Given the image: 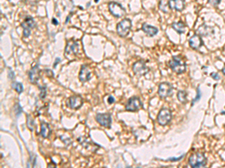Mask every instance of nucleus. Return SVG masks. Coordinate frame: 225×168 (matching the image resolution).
I'll return each mask as SVG.
<instances>
[{
	"instance_id": "obj_8",
	"label": "nucleus",
	"mask_w": 225,
	"mask_h": 168,
	"mask_svg": "<svg viewBox=\"0 0 225 168\" xmlns=\"http://www.w3.org/2000/svg\"><path fill=\"white\" fill-rule=\"evenodd\" d=\"M95 119L97 122L99 124L102 126L107 127V128H110L112 123V118H111V114L109 113H99L96 115Z\"/></svg>"
},
{
	"instance_id": "obj_16",
	"label": "nucleus",
	"mask_w": 225,
	"mask_h": 168,
	"mask_svg": "<svg viewBox=\"0 0 225 168\" xmlns=\"http://www.w3.org/2000/svg\"><path fill=\"white\" fill-rule=\"evenodd\" d=\"M189 45L191 48L194 49H199L201 46H203V40L201 36L199 35H194L189 40Z\"/></svg>"
},
{
	"instance_id": "obj_3",
	"label": "nucleus",
	"mask_w": 225,
	"mask_h": 168,
	"mask_svg": "<svg viewBox=\"0 0 225 168\" xmlns=\"http://www.w3.org/2000/svg\"><path fill=\"white\" fill-rule=\"evenodd\" d=\"M189 164L192 167H203L206 164V158L203 153L197 152L189 158Z\"/></svg>"
},
{
	"instance_id": "obj_1",
	"label": "nucleus",
	"mask_w": 225,
	"mask_h": 168,
	"mask_svg": "<svg viewBox=\"0 0 225 168\" xmlns=\"http://www.w3.org/2000/svg\"><path fill=\"white\" fill-rule=\"evenodd\" d=\"M170 67L178 74H181L184 73L186 70L185 62L183 61L180 56H173L172 60L169 62Z\"/></svg>"
},
{
	"instance_id": "obj_33",
	"label": "nucleus",
	"mask_w": 225,
	"mask_h": 168,
	"mask_svg": "<svg viewBox=\"0 0 225 168\" xmlns=\"http://www.w3.org/2000/svg\"><path fill=\"white\" fill-rule=\"evenodd\" d=\"M222 73L224 74V76H225V67H224L223 68V69H222Z\"/></svg>"
},
{
	"instance_id": "obj_21",
	"label": "nucleus",
	"mask_w": 225,
	"mask_h": 168,
	"mask_svg": "<svg viewBox=\"0 0 225 168\" xmlns=\"http://www.w3.org/2000/svg\"><path fill=\"white\" fill-rule=\"evenodd\" d=\"M169 5H167V3L164 0H161L159 3V8L160 10L162 11L164 13H168L169 12Z\"/></svg>"
},
{
	"instance_id": "obj_27",
	"label": "nucleus",
	"mask_w": 225,
	"mask_h": 168,
	"mask_svg": "<svg viewBox=\"0 0 225 168\" xmlns=\"http://www.w3.org/2000/svg\"><path fill=\"white\" fill-rule=\"evenodd\" d=\"M201 91H200L199 88H198V95H197L196 98H195V99L193 100V102H192V105H194V103L195 102H197L198 100H199V99H201Z\"/></svg>"
},
{
	"instance_id": "obj_5",
	"label": "nucleus",
	"mask_w": 225,
	"mask_h": 168,
	"mask_svg": "<svg viewBox=\"0 0 225 168\" xmlns=\"http://www.w3.org/2000/svg\"><path fill=\"white\" fill-rule=\"evenodd\" d=\"M172 119V112L169 108H162L158 115V122L160 125L166 126Z\"/></svg>"
},
{
	"instance_id": "obj_6",
	"label": "nucleus",
	"mask_w": 225,
	"mask_h": 168,
	"mask_svg": "<svg viewBox=\"0 0 225 168\" xmlns=\"http://www.w3.org/2000/svg\"><path fill=\"white\" fill-rule=\"evenodd\" d=\"M35 22L33 18L31 17H27L21 24L23 29V36L28 37L31 34V29L35 27Z\"/></svg>"
},
{
	"instance_id": "obj_20",
	"label": "nucleus",
	"mask_w": 225,
	"mask_h": 168,
	"mask_svg": "<svg viewBox=\"0 0 225 168\" xmlns=\"http://www.w3.org/2000/svg\"><path fill=\"white\" fill-rule=\"evenodd\" d=\"M177 98L182 103L187 102V93L185 91H179L177 93Z\"/></svg>"
},
{
	"instance_id": "obj_13",
	"label": "nucleus",
	"mask_w": 225,
	"mask_h": 168,
	"mask_svg": "<svg viewBox=\"0 0 225 168\" xmlns=\"http://www.w3.org/2000/svg\"><path fill=\"white\" fill-rule=\"evenodd\" d=\"M40 73H41V70H40L39 67H38V65H35L29 71V79H30V82L32 84H37V82H38V81L40 79Z\"/></svg>"
},
{
	"instance_id": "obj_4",
	"label": "nucleus",
	"mask_w": 225,
	"mask_h": 168,
	"mask_svg": "<svg viewBox=\"0 0 225 168\" xmlns=\"http://www.w3.org/2000/svg\"><path fill=\"white\" fill-rule=\"evenodd\" d=\"M131 28V21L129 19H124L116 26L118 35L120 37H126Z\"/></svg>"
},
{
	"instance_id": "obj_17",
	"label": "nucleus",
	"mask_w": 225,
	"mask_h": 168,
	"mask_svg": "<svg viewBox=\"0 0 225 168\" xmlns=\"http://www.w3.org/2000/svg\"><path fill=\"white\" fill-rule=\"evenodd\" d=\"M142 29L146 34L149 35V37H153L158 33V30L157 28L154 27V26H149V25L146 24V23H144L142 26Z\"/></svg>"
},
{
	"instance_id": "obj_23",
	"label": "nucleus",
	"mask_w": 225,
	"mask_h": 168,
	"mask_svg": "<svg viewBox=\"0 0 225 168\" xmlns=\"http://www.w3.org/2000/svg\"><path fill=\"white\" fill-rule=\"evenodd\" d=\"M27 126L31 131L34 129V120L30 115H27Z\"/></svg>"
},
{
	"instance_id": "obj_32",
	"label": "nucleus",
	"mask_w": 225,
	"mask_h": 168,
	"mask_svg": "<svg viewBox=\"0 0 225 168\" xmlns=\"http://www.w3.org/2000/svg\"><path fill=\"white\" fill-rule=\"evenodd\" d=\"M60 61H61V60H60L59 58H58L56 59V61H55V63H54V65H53L54 68H56V64H58L59 62H60Z\"/></svg>"
},
{
	"instance_id": "obj_9",
	"label": "nucleus",
	"mask_w": 225,
	"mask_h": 168,
	"mask_svg": "<svg viewBox=\"0 0 225 168\" xmlns=\"http://www.w3.org/2000/svg\"><path fill=\"white\" fill-rule=\"evenodd\" d=\"M133 71L136 75L137 76H144V75L147 74L149 71V69L147 67V66L146 65L145 62L143 61L140 60L137 61L136 63H134V64L133 65Z\"/></svg>"
},
{
	"instance_id": "obj_14",
	"label": "nucleus",
	"mask_w": 225,
	"mask_h": 168,
	"mask_svg": "<svg viewBox=\"0 0 225 168\" xmlns=\"http://www.w3.org/2000/svg\"><path fill=\"white\" fill-rule=\"evenodd\" d=\"M169 7L170 9L181 11L185 8V0H170L168 2Z\"/></svg>"
},
{
	"instance_id": "obj_11",
	"label": "nucleus",
	"mask_w": 225,
	"mask_h": 168,
	"mask_svg": "<svg viewBox=\"0 0 225 168\" xmlns=\"http://www.w3.org/2000/svg\"><path fill=\"white\" fill-rule=\"evenodd\" d=\"M173 91V86L168 82H163L158 87V94L161 98H167Z\"/></svg>"
},
{
	"instance_id": "obj_19",
	"label": "nucleus",
	"mask_w": 225,
	"mask_h": 168,
	"mask_svg": "<svg viewBox=\"0 0 225 168\" xmlns=\"http://www.w3.org/2000/svg\"><path fill=\"white\" fill-rule=\"evenodd\" d=\"M172 28L176 31L177 33L183 34L185 32V25L182 22H178V23H173L172 24Z\"/></svg>"
},
{
	"instance_id": "obj_7",
	"label": "nucleus",
	"mask_w": 225,
	"mask_h": 168,
	"mask_svg": "<svg viewBox=\"0 0 225 168\" xmlns=\"http://www.w3.org/2000/svg\"><path fill=\"white\" fill-rule=\"evenodd\" d=\"M142 102L140 98L137 96H133L128 99L125 106V109L128 111H137L142 108Z\"/></svg>"
},
{
	"instance_id": "obj_15",
	"label": "nucleus",
	"mask_w": 225,
	"mask_h": 168,
	"mask_svg": "<svg viewBox=\"0 0 225 168\" xmlns=\"http://www.w3.org/2000/svg\"><path fill=\"white\" fill-rule=\"evenodd\" d=\"M79 79L82 82H86L90 80L91 79V73L89 70V68L86 65H83L80 70V75H79Z\"/></svg>"
},
{
	"instance_id": "obj_30",
	"label": "nucleus",
	"mask_w": 225,
	"mask_h": 168,
	"mask_svg": "<svg viewBox=\"0 0 225 168\" xmlns=\"http://www.w3.org/2000/svg\"><path fill=\"white\" fill-rule=\"evenodd\" d=\"M8 76L11 79H13L14 78V73L11 70H10V71L8 72Z\"/></svg>"
},
{
	"instance_id": "obj_36",
	"label": "nucleus",
	"mask_w": 225,
	"mask_h": 168,
	"mask_svg": "<svg viewBox=\"0 0 225 168\" xmlns=\"http://www.w3.org/2000/svg\"><path fill=\"white\" fill-rule=\"evenodd\" d=\"M8 1H10V0H8Z\"/></svg>"
},
{
	"instance_id": "obj_26",
	"label": "nucleus",
	"mask_w": 225,
	"mask_h": 168,
	"mask_svg": "<svg viewBox=\"0 0 225 168\" xmlns=\"http://www.w3.org/2000/svg\"><path fill=\"white\" fill-rule=\"evenodd\" d=\"M209 4H211L212 5L214 6H217L220 4L221 2V0H208Z\"/></svg>"
},
{
	"instance_id": "obj_29",
	"label": "nucleus",
	"mask_w": 225,
	"mask_h": 168,
	"mask_svg": "<svg viewBox=\"0 0 225 168\" xmlns=\"http://www.w3.org/2000/svg\"><path fill=\"white\" fill-rule=\"evenodd\" d=\"M108 102L109 104H113V102H115L114 97H113V96H110L109 97H108Z\"/></svg>"
},
{
	"instance_id": "obj_31",
	"label": "nucleus",
	"mask_w": 225,
	"mask_h": 168,
	"mask_svg": "<svg viewBox=\"0 0 225 168\" xmlns=\"http://www.w3.org/2000/svg\"><path fill=\"white\" fill-rule=\"evenodd\" d=\"M52 23H53V24H54V25H55V26H57V25H58V24H59V22H58V21H57V20H56V19H55V18H53V20H52Z\"/></svg>"
},
{
	"instance_id": "obj_12",
	"label": "nucleus",
	"mask_w": 225,
	"mask_h": 168,
	"mask_svg": "<svg viewBox=\"0 0 225 168\" xmlns=\"http://www.w3.org/2000/svg\"><path fill=\"white\" fill-rule=\"evenodd\" d=\"M69 106L72 109H78L83 105V100L80 96H71L69 98Z\"/></svg>"
},
{
	"instance_id": "obj_24",
	"label": "nucleus",
	"mask_w": 225,
	"mask_h": 168,
	"mask_svg": "<svg viewBox=\"0 0 225 168\" xmlns=\"http://www.w3.org/2000/svg\"><path fill=\"white\" fill-rule=\"evenodd\" d=\"M40 88V98L41 99H44L46 97V94H47V91H46V87H39Z\"/></svg>"
},
{
	"instance_id": "obj_2",
	"label": "nucleus",
	"mask_w": 225,
	"mask_h": 168,
	"mask_svg": "<svg viewBox=\"0 0 225 168\" xmlns=\"http://www.w3.org/2000/svg\"><path fill=\"white\" fill-rule=\"evenodd\" d=\"M79 50H80V46L79 43L77 41L74 40H70L67 43L65 51V56L68 60H74V58L77 55Z\"/></svg>"
},
{
	"instance_id": "obj_18",
	"label": "nucleus",
	"mask_w": 225,
	"mask_h": 168,
	"mask_svg": "<svg viewBox=\"0 0 225 168\" xmlns=\"http://www.w3.org/2000/svg\"><path fill=\"white\" fill-rule=\"evenodd\" d=\"M50 133H51V130H50V128L49 125H48V123H44V122L41 123V132H40L41 136H42L43 138H47L49 137V135H50Z\"/></svg>"
},
{
	"instance_id": "obj_22",
	"label": "nucleus",
	"mask_w": 225,
	"mask_h": 168,
	"mask_svg": "<svg viewBox=\"0 0 225 168\" xmlns=\"http://www.w3.org/2000/svg\"><path fill=\"white\" fill-rule=\"evenodd\" d=\"M12 87L18 93H21L23 91V86L20 82H14L12 84Z\"/></svg>"
},
{
	"instance_id": "obj_10",
	"label": "nucleus",
	"mask_w": 225,
	"mask_h": 168,
	"mask_svg": "<svg viewBox=\"0 0 225 168\" xmlns=\"http://www.w3.org/2000/svg\"><path fill=\"white\" fill-rule=\"evenodd\" d=\"M109 10L113 16L118 18L122 17L125 14V9L122 7V5L119 3L113 2L109 4Z\"/></svg>"
},
{
	"instance_id": "obj_35",
	"label": "nucleus",
	"mask_w": 225,
	"mask_h": 168,
	"mask_svg": "<svg viewBox=\"0 0 225 168\" xmlns=\"http://www.w3.org/2000/svg\"><path fill=\"white\" fill-rule=\"evenodd\" d=\"M98 1H99V0H95V2H96V3H97V2H98Z\"/></svg>"
},
{
	"instance_id": "obj_28",
	"label": "nucleus",
	"mask_w": 225,
	"mask_h": 168,
	"mask_svg": "<svg viewBox=\"0 0 225 168\" xmlns=\"http://www.w3.org/2000/svg\"><path fill=\"white\" fill-rule=\"evenodd\" d=\"M211 77L215 79V80H219L221 79L220 76L217 73H211Z\"/></svg>"
},
{
	"instance_id": "obj_34",
	"label": "nucleus",
	"mask_w": 225,
	"mask_h": 168,
	"mask_svg": "<svg viewBox=\"0 0 225 168\" xmlns=\"http://www.w3.org/2000/svg\"><path fill=\"white\" fill-rule=\"evenodd\" d=\"M70 17H71V16H68V17H67V20H66V23H68V20H70Z\"/></svg>"
},
{
	"instance_id": "obj_25",
	"label": "nucleus",
	"mask_w": 225,
	"mask_h": 168,
	"mask_svg": "<svg viewBox=\"0 0 225 168\" xmlns=\"http://www.w3.org/2000/svg\"><path fill=\"white\" fill-rule=\"evenodd\" d=\"M15 111H16L17 113V116H19L21 114V112H22V108H21V105H20L19 104H17V105H15Z\"/></svg>"
}]
</instances>
